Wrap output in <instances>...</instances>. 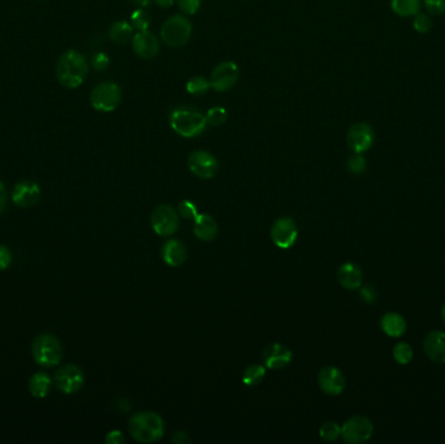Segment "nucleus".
Wrapping results in <instances>:
<instances>
[{"mask_svg":"<svg viewBox=\"0 0 445 444\" xmlns=\"http://www.w3.org/2000/svg\"><path fill=\"white\" fill-rule=\"evenodd\" d=\"M413 349L407 343H397L393 348V358L396 362L400 365H408L413 360Z\"/></svg>","mask_w":445,"mask_h":444,"instance_id":"cd10ccee","label":"nucleus"},{"mask_svg":"<svg viewBox=\"0 0 445 444\" xmlns=\"http://www.w3.org/2000/svg\"><path fill=\"white\" fill-rule=\"evenodd\" d=\"M106 442L110 444H122L125 442V438H124L123 432H117V430H113V432H109L107 438H106Z\"/></svg>","mask_w":445,"mask_h":444,"instance_id":"ea45409f","label":"nucleus"},{"mask_svg":"<svg viewBox=\"0 0 445 444\" xmlns=\"http://www.w3.org/2000/svg\"><path fill=\"white\" fill-rule=\"evenodd\" d=\"M187 167L194 176L207 180L214 178L218 174L219 162L210 152L198 150L189 155Z\"/></svg>","mask_w":445,"mask_h":444,"instance_id":"f8f14e48","label":"nucleus"},{"mask_svg":"<svg viewBox=\"0 0 445 444\" xmlns=\"http://www.w3.org/2000/svg\"><path fill=\"white\" fill-rule=\"evenodd\" d=\"M366 165H366V159L363 158L362 154H356L354 152V155L349 156V159H347V168L354 175H359V174L365 172Z\"/></svg>","mask_w":445,"mask_h":444,"instance_id":"473e14b6","label":"nucleus"},{"mask_svg":"<svg viewBox=\"0 0 445 444\" xmlns=\"http://www.w3.org/2000/svg\"><path fill=\"white\" fill-rule=\"evenodd\" d=\"M192 24L181 14L168 17L161 25V36L163 42L171 47H181L192 37Z\"/></svg>","mask_w":445,"mask_h":444,"instance_id":"39448f33","label":"nucleus"},{"mask_svg":"<svg viewBox=\"0 0 445 444\" xmlns=\"http://www.w3.org/2000/svg\"><path fill=\"white\" fill-rule=\"evenodd\" d=\"M337 279H339V283L349 291L359 290L362 285V280H363L362 270L359 268L358 265H356L353 262H346L339 268Z\"/></svg>","mask_w":445,"mask_h":444,"instance_id":"412c9836","label":"nucleus"},{"mask_svg":"<svg viewBox=\"0 0 445 444\" xmlns=\"http://www.w3.org/2000/svg\"><path fill=\"white\" fill-rule=\"evenodd\" d=\"M177 3H179V7H180V10L183 12L187 13V14H194L201 8L202 0H177Z\"/></svg>","mask_w":445,"mask_h":444,"instance_id":"c9c22d12","label":"nucleus"},{"mask_svg":"<svg viewBox=\"0 0 445 444\" xmlns=\"http://www.w3.org/2000/svg\"><path fill=\"white\" fill-rule=\"evenodd\" d=\"M109 36L112 42L117 45H125L133 37V26L128 21H116L112 24Z\"/></svg>","mask_w":445,"mask_h":444,"instance_id":"393cba45","label":"nucleus"},{"mask_svg":"<svg viewBox=\"0 0 445 444\" xmlns=\"http://www.w3.org/2000/svg\"><path fill=\"white\" fill-rule=\"evenodd\" d=\"M32 355L37 365L42 368L56 366L62 358V344L52 334H41L33 340Z\"/></svg>","mask_w":445,"mask_h":444,"instance_id":"20e7f679","label":"nucleus"},{"mask_svg":"<svg viewBox=\"0 0 445 444\" xmlns=\"http://www.w3.org/2000/svg\"><path fill=\"white\" fill-rule=\"evenodd\" d=\"M240 78V68L235 62L218 64L211 72L210 85L215 91L232 89Z\"/></svg>","mask_w":445,"mask_h":444,"instance_id":"9d476101","label":"nucleus"},{"mask_svg":"<svg viewBox=\"0 0 445 444\" xmlns=\"http://www.w3.org/2000/svg\"><path fill=\"white\" fill-rule=\"evenodd\" d=\"M173 435H176V436H179V439L176 438V439H172L173 443H186V442H189V438H187V435H186L185 432H176Z\"/></svg>","mask_w":445,"mask_h":444,"instance_id":"79ce46f5","label":"nucleus"},{"mask_svg":"<svg viewBox=\"0 0 445 444\" xmlns=\"http://www.w3.org/2000/svg\"><path fill=\"white\" fill-rule=\"evenodd\" d=\"M180 215L170 205L158 206L151 214V227L159 236H172L179 229Z\"/></svg>","mask_w":445,"mask_h":444,"instance_id":"0eeeda50","label":"nucleus"},{"mask_svg":"<svg viewBox=\"0 0 445 444\" xmlns=\"http://www.w3.org/2000/svg\"><path fill=\"white\" fill-rule=\"evenodd\" d=\"M91 64L95 71H104L110 65V58L104 52H97L91 59Z\"/></svg>","mask_w":445,"mask_h":444,"instance_id":"e433bc0d","label":"nucleus"},{"mask_svg":"<svg viewBox=\"0 0 445 444\" xmlns=\"http://www.w3.org/2000/svg\"><path fill=\"white\" fill-rule=\"evenodd\" d=\"M426 11L433 16L445 14V0H423Z\"/></svg>","mask_w":445,"mask_h":444,"instance_id":"f704fd0d","label":"nucleus"},{"mask_svg":"<svg viewBox=\"0 0 445 444\" xmlns=\"http://www.w3.org/2000/svg\"><path fill=\"white\" fill-rule=\"evenodd\" d=\"M391 8L400 17H414L422 11L423 0H391Z\"/></svg>","mask_w":445,"mask_h":444,"instance_id":"5701e85b","label":"nucleus"},{"mask_svg":"<svg viewBox=\"0 0 445 444\" xmlns=\"http://www.w3.org/2000/svg\"><path fill=\"white\" fill-rule=\"evenodd\" d=\"M155 3H157L158 7H161V8H168V7L173 5L174 0H155Z\"/></svg>","mask_w":445,"mask_h":444,"instance_id":"37998d69","label":"nucleus"},{"mask_svg":"<svg viewBox=\"0 0 445 444\" xmlns=\"http://www.w3.org/2000/svg\"><path fill=\"white\" fill-rule=\"evenodd\" d=\"M374 432L371 421L362 416L347 419L341 428V436L344 442L350 444L365 443L370 439Z\"/></svg>","mask_w":445,"mask_h":444,"instance_id":"1a4fd4ad","label":"nucleus"},{"mask_svg":"<svg viewBox=\"0 0 445 444\" xmlns=\"http://www.w3.org/2000/svg\"><path fill=\"white\" fill-rule=\"evenodd\" d=\"M133 4H136V5H138L139 8L141 7H148V5H150V0H130Z\"/></svg>","mask_w":445,"mask_h":444,"instance_id":"c03bdc74","label":"nucleus"},{"mask_svg":"<svg viewBox=\"0 0 445 444\" xmlns=\"http://www.w3.org/2000/svg\"><path fill=\"white\" fill-rule=\"evenodd\" d=\"M424 353L437 364H445V332L433 331L424 339Z\"/></svg>","mask_w":445,"mask_h":444,"instance_id":"a211bd4d","label":"nucleus"},{"mask_svg":"<svg viewBox=\"0 0 445 444\" xmlns=\"http://www.w3.org/2000/svg\"><path fill=\"white\" fill-rule=\"evenodd\" d=\"M298 229L292 218H280L271 227V240L280 249H290L297 242Z\"/></svg>","mask_w":445,"mask_h":444,"instance_id":"ddd939ff","label":"nucleus"},{"mask_svg":"<svg viewBox=\"0 0 445 444\" xmlns=\"http://www.w3.org/2000/svg\"><path fill=\"white\" fill-rule=\"evenodd\" d=\"M442 318H443V320H444L445 323V305L443 306V310H442Z\"/></svg>","mask_w":445,"mask_h":444,"instance_id":"a18cd8bd","label":"nucleus"},{"mask_svg":"<svg viewBox=\"0 0 445 444\" xmlns=\"http://www.w3.org/2000/svg\"><path fill=\"white\" fill-rule=\"evenodd\" d=\"M12 264V252L0 244V272L5 271Z\"/></svg>","mask_w":445,"mask_h":444,"instance_id":"4c0bfd02","label":"nucleus"},{"mask_svg":"<svg viewBox=\"0 0 445 444\" xmlns=\"http://www.w3.org/2000/svg\"><path fill=\"white\" fill-rule=\"evenodd\" d=\"M133 50L138 56L144 59H151L159 54L161 42L148 30L138 32L133 37Z\"/></svg>","mask_w":445,"mask_h":444,"instance_id":"f3484780","label":"nucleus"},{"mask_svg":"<svg viewBox=\"0 0 445 444\" xmlns=\"http://www.w3.org/2000/svg\"><path fill=\"white\" fill-rule=\"evenodd\" d=\"M375 141V133L370 124L367 123H356L349 128L346 135L347 148L356 154L370 150Z\"/></svg>","mask_w":445,"mask_h":444,"instance_id":"9b49d317","label":"nucleus"},{"mask_svg":"<svg viewBox=\"0 0 445 444\" xmlns=\"http://www.w3.org/2000/svg\"><path fill=\"white\" fill-rule=\"evenodd\" d=\"M150 24H151V17L146 11L137 10L132 13L130 25L133 26V29H137L138 32H144L148 30Z\"/></svg>","mask_w":445,"mask_h":444,"instance_id":"7c9ffc66","label":"nucleus"},{"mask_svg":"<svg viewBox=\"0 0 445 444\" xmlns=\"http://www.w3.org/2000/svg\"><path fill=\"white\" fill-rule=\"evenodd\" d=\"M89 72L87 58L76 50L65 51L56 63V78L67 89L80 88Z\"/></svg>","mask_w":445,"mask_h":444,"instance_id":"f257e3e1","label":"nucleus"},{"mask_svg":"<svg viewBox=\"0 0 445 444\" xmlns=\"http://www.w3.org/2000/svg\"><path fill=\"white\" fill-rule=\"evenodd\" d=\"M179 215L187 220H194L198 215L197 206L192 201H183L179 205Z\"/></svg>","mask_w":445,"mask_h":444,"instance_id":"72a5a7b5","label":"nucleus"},{"mask_svg":"<svg viewBox=\"0 0 445 444\" xmlns=\"http://www.w3.org/2000/svg\"><path fill=\"white\" fill-rule=\"evenodd\" d=\"M433 21L430 16V13L420 12L417 16H414L413 20V27L417 33L420 34H426L433 29Z\"/></svg>","mask_w":445,"mask_h":444,"instance_id":"c756f323","label":"nucleus"},{"mask_svg":"<svg viewBox=\"0 0 445 444\" xmlns=\"http://www.w3.org/2000/svg\"><path fill=\"white\" fill-rule=\"evenodd\" d=\"M266 377V369L262 365H250L242 374V382L249 387L257 386Z\"/></svg>","mask_w":445,"mask_h":444,"instance_id":"a878e982","label":"nucleus"},{"mask_svg":"<svg viewBox=\"0 0 445 444\" xmlns=\"http://www.w3.org/2000/svg\"><path fill=\"white\" fill-rule=\"evenodd\" d=\"M170 126L179 136L193 139L205 132L207 120L205 115L194 110L176 108L170 115Z\"/></svg>","mask_w":445,"mask_h":444,"instance_id":"7ed1b4c3","label":"nucleus"},{"mask_svg":"<svg viewBox=\"0 0 445 444\" xmlns=\"http://www.w3.org/2000/svg\"><path fill=\"white\" fill-rule=\"evenodd\" d=\"M54 382L58 390L62 391V394L72 395L81 390L85 382V375L77 365L68 364L55 373Z\"/></svg>","mask_w":445,"mask_h":444,"instance_id":"6e6552de","label":"nucleus"},{"mask_svg":"<svg viewBox=\"0 0 445 444\" xmlns=\"http://www.w3.org/2000/svg\"><path fill=\"white\" fill-rule=\"evenodd\" d=\"M161 257L163 261L171 267L181 266L186 261L187 257V250L184 242L176 239H171L167 242H164L161 248Z\"/></svg>","mask_w":445,"mask_h":444,"instance_id":"6ab92c4d","label":"nucleus"},{"mask_svg":"<svg viewBox=\"0 0 445 444\" xmlns=\"http://www.w3.org/2000/svg\"><path fill=\"white\" fill-rule=\"evenodd\" d=\"M205 116H206L207 124H210L212 127H220L227 121L228 113L223 107H212Z\"/></svg>","mask_w":445,"mask_h":444,"instance_id":"2f4dec72","label":"nucleus"},{"mask_svg":"<svg viewBox=\"0 0 445 444\" xmlns=\"http://www.w3.org/2000/svg\"><path fill=\"white\" fill-rule=\"evenodd\" d=\"M12 202L19 207H32L41 200V188L36 181L23 180L13 187Z\"/></svg>","mask_w":445,"mask_h":444,"instance_id":"2eb2a0df","label":"nucleus"},{"mask_svg":"<svg viewBox=\"0 0 445 444\" xmlns=\"http://www.w3.org/2000/svg\"><path fill=\"white\" fill-rule=\"evenodd\" d=\"M359 293H361L362 300L366 301L367 304L375 303L376 299H378V293H376V291H375L372 287H370V285H366V287H362V285H361Z\"/></svg>","mask_w":445,"mask_h":444,"instance_id":"58836bf2","label":"nucleus"},{"mask_svg":"<svg viewBox=\"0 0 445 444\" xmlns=\"http://www.w3.org/2000/svg\"><path fill=\"white\" fill-rule=\"evenodd\" d=\"M210 88V81H207L205 77H193L186 82V91L189 94H192V95H196V97L205 95Z\"/></svg>","mask_w":445,"mask_h":444,"instance_id":"bb28decb","label":"nucleus"},{"mask_svg":"<svg viewBox=\"0 0 445 444\" xmlns=\"http://www.w3.org/2000/svg\"><path fill=\"white\" fill-rule=\"evenodd\" d=\"M51 387V377L47 373L38 371L29 381V391L34 397L43 399L49 395Z\"/></svg>","mask_w":445,"mask_h":444,"instance_id":"b1692460","label":"nucleus"},{"mask_svg":"<svg viewBox=\"0 0 445 444\" xmlns=\"http://www.w3.org/2000/svg\"><path fill=\"white\" fill-rule=\"evenodd\" d=\"M380 327L388 336L400 338L407 331V322L397 313H388L380 319Z\"/></svg>","mask_w":445,"mask_h":444,"instance_id":"4be33fe9","label":"nucleus"},{"mask_svg":"<svg viewBox=\"0 0 445 444\" xmlns=\"http://www.w3.org/2000/svg\"><path fill=\"white\" fill-rule=\"evenodd\" d=\"M122 102V90L115 82H102L90 94V104L99 113H111Z\"/></svg>","mask_w":445,"mask_h":444,"instance_id":"423d86ee","label":"nucleus"},{"mask_svg":"<svg viewBox=\"0 0 445 444\" xmlns=\"http://www.w3.org/2000/svg\"><path fill=\"white\" fill-rule=\"evenodd\" d=\"M262 358L267 368L277 370V369L285 368L290 364L293 353L283 344L275 343L269 345L263 351Z\"/></svg>","mask_w":445,"mask_h":444,"instance_id":"dca6fc26","label":"nucleus"},{"mask_svg":"<svg viewBox=\"0 0 445 444\" xmlns=\"http://www.w3.org/2000/svg\"><path fill=\"white\" fill-rule=\"evenodd\" d=\"M193 233L201 242H211L218 235V223L216 220L209 214H198L197 218L193 220Z\"/></svg>","mask_w":445,"mask_h":444,"instance_id":"aec40b11","label":"nucleus"},{"mask_svg":"<svg viewBox=\"0 0 445 444\" xmlns=\"http://www.w3.org/2000/svg\"><path fill=\"white\" fill-rule=\"evenodd\" d=\"M319 435L326 442H334L341 436V428L336 422H324L319 429Z\"/></svg>","mask_w":445,"mask_h":444,"instance_id":"c85d7f7f","label":"nucleus"},{"mask_svg":"<svg viewBox=\"0 0 445 444\" xmlns=\"http://www.w3.org/2000/svg\"><path fill=\"white\" fill-rule=\"evenodd\" d=\"M318 384L324 394L337 396L345 390V375L340 369L326 366L318 374Z\"/></svg>","mask_w":445,"mask_h":444,"instance_id":"4468645a","label":"nucleus"},{"mask_svg":"<svg viewBox=\"0 0 445 444\" xmlns=\"http://www.w3.org/2000/svg\"><path fill=\"white\" fill-rule=\"evenodd\" d=\"M128 430L137 442L154 443L164 435V421L155 412H139L129 419Z\"/></svg>","mask_w":445,"mask_h":444,"instance_id":"f03ea898","label":"nucleus"},{"mask_svg":"<svg viewBox=\"0 0 445 444\" xmlns=\"http://www.w3.org/2000/svg\"><path fill=\"white\" fill-rule=\"evenodd\" d=\"M7 202H8V193H7V188L3 184V181L0 180V215L4 213L5 207H7Z\"/></svg>","mask_w":445,"mask_h":444,"instance_id":"a19ab883","label":"nucleus"}]
</instances>
